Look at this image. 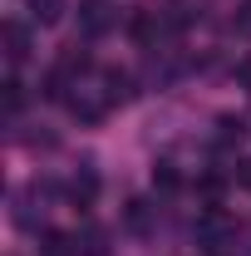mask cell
<instances>
[{"instance_id":"1","label":"cell","mask_w":251,"mask_h":256,"mask_svg":"<svg viewBox=\"0 0 251 256\" xmlns=\"http://www.w3.org/2000/svg\"><path fill=\"white\" fill-rule=\"evenodd\" d=\"M98 94H104L108 108H114V104H128V98L138 94V89H133V74H124V69H98Z\"/></svg>"},{"instance_id":"2","label":"cell","mask_w":251,"mask_h":256,"mask_svg":"<svg viewBox=\"0 0 251 256\" xmlns=\"http://www.w3.org/2000/svg\"><path fill=\"white\" fill-rule=\"evenodd\" d=\"M162 25H168V20H162L158 10H148V5H138V10L128 15V34H133L138 44H158V34H162Z\"/></svg>"},{"instance_id":"3","label":"cell","mask_w":251,"mask_h":256,"mask_svg":"<svg viewBox=\"0 0 251 256\" xmlns=\"http://www.w3.org/2000/svg\"><path fill=\"white\" fill-rule=\"evenodd\" d=\"M5 60L10 64H25L30 60V50H34V40H30V25H20V20H5Z\"/></svg>"},{"instance_id":"4","label":"cell","mask_w":251,"mask_h":256,"mask_svg":"<svg viewBox=\"0 0 251 256\" xmlns=\"http://www.w3.org/2000/svg\"><path fill=\"white\" fill-rule=\"evenodd\" d=\"M79 25H84V34H104V30H114V25H118V15H108L98 0H89V5L79 10Z\"/></svg>"},{"instance_id":"5","label":"cell","mask_w":251,"mask_h":256,"mask_svg":"<svg viewBox=\"0 0 251 256\" xmlns=\"http://www.w3.org/2000/svg\"><path fill=\"white\" fill-rule=\"evenodd\" d=\"M54 69H60V74H69V79H79V74H89V69H94V60H89V50L64 44V54L54 60Z\"/></svg>"},{"instance_id":"6","label":"cell","mask_w":251,"mask_h":256,"mask_svg":"<svg viewBox=\"0 0 251 256\" xmlns=\"http://www.w3.org/2000/svg\"><path fill=\"white\" fill-rule=\"evenodd\" d=\"M153 217H158V207L143 202V197H133V202L124 207V226L128 232H153Z\"/></svg>"},{"instance_id":"7","label":"cell","mask_w":251,"mask_h":256,"mask_svg":"<svg viewBox=\"0 0 251 256\" xmlns=\"http://www.w3.org/2000/svg\"><path fill=\"white\" fill-rule=\"evenodd\" d=\"M94 192H98V172L84 162V168L74 172V182H69V197H74L79 207H89V202H94Z\"/></svg>"},{"instance_id":"8","label":"cell","mask_w":251,"mask_h":256,"mask_svg":"<svg viewBox=\"0 0 251 256\" xmlns=\"http://www.w3.org/2000/svg\"><path fill=\"white\" fill-rule=\"evenodd\" d=\"M25 10H30L34 25H60L64 20V0H25Z\"/></svg>"},{"instance_id":"9","label":"cell","mask_w":251,"mask_h":256,"mask_svg":"<svg viewBox=\"0 0 251 256\" xmlns=\"http://www.w3.org/2000/svg\"><path fill=\"white\" fill-rule=\"evenodd\" d=\"M40 256H79V242L64 232H44L40 236Z\"/></svg>"},{"instance_id":"10","label":"cell","mask_w":251,"mask_h":256,"mask_svg":"<svg viewBox=\"0 0 251 256\" xmlns=\"http://www.w3.org/2000/svg\"><path fill=\"white\" fill-rule=\"evenodd\" d=\"M242 138H246V124L232 118V114H222V118H217V143H222V148H232V143H242Z\"/></svg>"},{"instance_id":"11","label":"cell","mask_w":251,"mask_h":256,"mask_svg":"<svg viewBox=\"0 0 251 256\" xmlns=\"http://www.w3.org/2000/svg\"><path fill=\"white\" fill-rule=\"evenodd\" d=\"M153 188L158 192H178V188H182V172H178L172 162H158V168H153Z\"/></svg>"},{"instance_id":"12","label":"cell","mask_w":251,"mask_h":256,"mask_svg":"<svg viewBox=\"0 0 251 256\" xmlns=\"http://www.w3.org/2000/svg\"><path fill=\"white\" fill-rule=\"evenodd\" d=\"M0 89H5V114H10V118H15V114H20V108H25V84H20V79H5V84H0Z\"/></svg>"},{"instance_id":"13","label":"cell","mask_w":251,"mask_h":256,"mask_svg":"<svg viewBox=\"0 0 251 256\" xmlns=\"http://www.w3.org/2000/svg\"><path fill=\"white\" fill-rule=\"evenodd\" d=\"M74 242H79V252H84V256H104V242H108V236H104L98 226H89V232H84V236H74Z\"/></svg>"},{"instance_id":"14","label":"cell","mask_w":251,"mask_h":256,"mask_svg":"<svg viewBox=\"0 0 251 256\" xmlns=\"http://www.w3.org/2000/svg\"><path fill=\"white\" fill-rule=\"evenodd\" d=\"M236 182H242V188H251V158L236 162Z\"/></svg>"},{"instance_id":"15","label":"cell","mask_w":251,"mask_h":256,"mask_svg":"<svg viewBox=\"0 0 251 256\" xmlns=\"http://www.w3.org/2000/svg\"><path fill=\"white\" fill-rule=\"evenodd\" d=\"M236 79H242V84L251 89V60H242V64H236Z\"/></svg>"}]
</instances>
